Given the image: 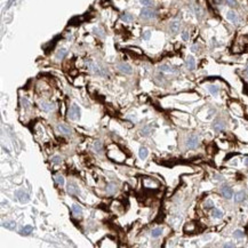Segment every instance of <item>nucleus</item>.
Masks as SVG:
<instances>
[{"instance_id": "obj_6", "label": "nucleus", "mask_w": 248, "mask_h": 248, "mask_svg": "<svg viewBox=\"0 0 248 248\" xmlns=\"http://www.w3.org/2000/svg\"><path fill=\"white\" fill-rule=\"evenodd\" d=\"M87 66H88V69L91 70V72H94V73H96V74H98V76H105V72L103 71V70L101 69L100 66L98 65H96L95 63L94 62H91V61H88L87 62Z\"/></svg>"}, {"instance_id": "obj_30", "label": "nucleus", "mask_w": 248, "mask_h": 248, "mask_svg": "<svg viewBox=\"0 0 248 248\" xmlns=\"http://www.w3.org/2000/svg\"><path fill=\"white\" fill-rule=\"evenodd\" d=\"M32 230H33V228L31 225H26V226H24L23 228V230L21 231V235H30L31 232H32Z\"/></svg>"}, {"instance_id": "obj_36", "label": "nucleus", "mask_w": 248, "mask_h": 248, "mask_svg": "<svg viewBox=\"0 0 248 248\" xmlns=\"http://www.w3.org/2000/svg\"><path fill=\"white\" fill-rule=\"evenodd\" d=\"M139 2L145 7H149V6L152 5V0H139Z\"/></svg>"}, {"instance_id": "obj_15", "label": "nucleus", "mask_w": 248, "mask_h": 248, "mask_svg": "<svg viewBox=\"0 0 248 248\" xmlns=\"http://www.w3.org/2000/svg\"><path fill=\"white\" fill-rule=\"evenodd\" d=\"M185 65H187V68L190 71H193V70L196 69V60H194V57L187 56V61H185Z\"/></svg>"}, {"instance_id": "obj_20", "label": "nucleus", "mask_w": 248, "mask_h": 248, "mask_svg": "<svg viewBox=\"0 0 248 248\" xmlns=\"http://www.w3.org/2000/svg\"><path fill=\"white\" fill-rule=\"evenodd\" d=\"M162 232H164L162 228H156V229H152V231H151V233H150V235H151V237H152V238L157 239V238L161 237Z\"/></svg>"}, {"instance_id": "obj_3", "label": "nucleus", "mask_w": 248, "mask_h": 248, "mask_svg": "<svg viewBox=\"0 0 248 248\" xmlns=\"http://www.w3.org/2000/svg\"><path fill=\"white\" fill-rule=\"evenodd\" d=\"M68 117H69L71 120H77V119L80 118V109H79L78 105L77 104L71 105V108L69 109V114H68Z\"/></svg>"}, {"instance_id": "obj_26", "label": "nucleus", "mask_w": 248, "mask_h": 248, "mask_svg": "<svg viewBox=\"0 0 248 248\" xmlns=\"http://www.w3.org/2000/svg\"><path fill=\"white\" fill-rule=\"evenodd\" d=\"M66 54H68V50H66L65 48H62V49H60V50L57 52L56 58L57 60H63V58L66 56Z\"/></svg>"}, {"instance_id": "obj_8", "label": "nucleus", "mask_w": 248, "mask_h": 248, "mask_svg": "<svg viewBox=\"0 0 248 248\" xmlns=\"http://www.w3.org/2000/svg\"><path fill=\"white\" fill-rule=\"evenodd\" d=\"M15 196L17 197V199L22 204H24V202H28V201L30 200V197H29V194L26 193V192H24L23 190H18V191L15 192Z\"/></svg>"}, {"instance_id": "obj_22", "label": "nucleus", "mask_w": 248, "mask_h": 248, "mask_svg": "<svg viewBox=\"0 0 248 248\" xmlns=\"http://www.w3.org/2000/svg\"><path fill=\"white\" fill-rule=\"evenodd\" d=\"M93 149H94V151H95V152L102 153V152H103V145H102V142H101V141H96V142H94Z\"/></svg>"}, {"instance_id": "obj_13", "label": "nucleus", "mask_w": 248, "mask_h": 248, "mask_svg": "<svg viewBox=\"0 0 248 248\" xmlns=\"http://www.w3.org/2000/svg\"><path fill=\"white\" fill-rule=\"evenodd\" d=\"M68 193H70L71 196H77V194H79L80 193V191H79V187L74 184V183H69L68 184Z\"/></svg>"}, {"instance_id": "obj_40", "label": "nucleus", "mask_w": 248, "mask_h": 248, "mask_svg": "<svg viewBox=\"0 0 248 248\" xmlns=\"http://www.w3.org/2000/svg\"><path fill=\"white\" fill-rule=\"evenodd\" d=\"M226 4L229 5V6H231V7H233V6H235L237 5V1L235 0H225Z\"/></svg>"}, {"instance_id": "obj_33", "label": "nucleus", "mask_w": 248, "mask_h": 248, "mask_svg": "<svg viewBox=\"0 0 248 248\" xmlns=\"http://www.w3.org/2000/svg\"><path fill=\"white\" fill-rule=\"evenodd\" d=\"M21 103H22V106L24 109H29V108H30V102H29V100L25 98V97H22V98H21Z\"/></svg>"}, {"instance_id": "obj_2", "label": "nucleus", "mask_w": 248, "mask_h": 248, "mask_svg": "<svg viewBox=\"0 0 248 248\" xmlns=\"http://www.w3.org/2000/svg\"><path fill=\"white\" fill-rule=\"evenodd\" d=\"M139 16L143 18V20H152V18L157 17V12L150 8H144L141 10Z\"/></svg>"}, {"instance_id": "obj_11", "label": "nucleus", "mask_w": 248, "mask_h": 248, "mask_svg": "<svg viewBox=\"0 0 248 248\" xmlns=\"http://www.w3.org/2000/svg\"><path fill=\"white\" fill-rule=\"evenodd\" d=\"M57 131H60L63 135H71V128L65 124H58L57 125Z\"/></svg>"}, {"instance_id": "obj_21", "label": "nucleus", "mask_w": 248, "mask_h": 248, "mask_svg": "<svg viewBox=\"0 0 248 248\" xmlns=\"http://www.w3.org/2000/svg\"><path fill=\"white\" fill-rule=\"evenodd\" d=\"M2 226L8 229V230H15L16 229V223L14 221H6V222H2Z\"/></svg>"}, {"instance_id": "obj_28", "label": "nucleus", "mask_w": 248, "mask_h": 248, "mask_svg": "<svg viewBox=\"0 0 248 248\" xmlns=\"http://www.w3.org/2000/svg\"><path fill=\"white\" fill-rule=\"evenodd\" d=\"M214 201L212 199H206L204 202V208L205 209H213L214 208Z\"/></svg>"}, {"instance_id": "obj_9", "label": "nucleus", "mask_w": 248, "mask_h": 248, "mask_svg": "<svg viewBox=\"0 0 248 248\" xmlns=\"http://www.w3.org/2000/svg\"><path fill=\"white\" fill-rule=\"evenodd\" d=\"M181 29V21L180 20H174L173 22L170 23L169 25V31L172 35H176Z\"/></svg>"}, {"instance_id": "obj_7", "label": "nucleus", "mask_w": 248, "mask_h": 248, "mask_svg": "<svg viewBox=\"0 0 248 248\" xmlns=\"http://www.w3.org/2000/svg\"><path fill=\"white\" fill-rule=\"evenodd\" d=\"M213 129L216 131V133H221V131H223L225 129V122L223 121V120H221V119L215 120V122L213 124Z\"/></svg>"}, {"instance_id": "obj_31", "label": "nucleus", "mask_w": 248, "mask_h": 248, "mask_svg": "<svg viewBox=\"0 0 248 248\" xmlns=\"http://www.w3.org/2000/svg\"><path fill=\"white\" fill-rule=\"evenodd\" d=\"M55 182H56L58 185L63 187L64 183H65V180H64V177H63L62 175H56V176H55Z\"/></svg>"}, {"instance_id": "obj_14", "label": "nucleus", "mask_w": 248, "mask_h": 248, "mask_svg": "<svg viewBox=\"0 0 248 248\" xmlns=\"http://www.w3.org/2000/svg\"><path fill=\"white\" fill-rule=\"evenodd\" d=\"M118 69L120 70L122 73H125V74H131V72H133L131 66L128 65L127 63H120V64H118Z\"/></svg>"}, {"instance_id": "obj_17", "label": "nucleus", "mask_w": 248, "mask_h": 248, "mask_svg": "<svg viewBox=\"0 0 248 248\" xmlns=\"http://www.w3.org/2000/svg\"><path fill=\"white\" fill-rule=\"evenodd\" d=\"M149 156V150L145 146H141L139 150V159H142V160H144V159H146Z\"/></svg>"}, {"instance_id": "obj_19", "label": "nucleus", "mask_w": 248, "mask_h": 248, "mask_svg": "<svg viewBox=\"0 0 248 248\" xmlns=\"http://www.w3.org/2000/svg\"><path fill=\"white\" fill-rule=\"evenodd\" d=\"M212 217L215 220H221L223 217V212L218 208H213L212 210Z\"/></svg>"}, {"instance_id": "obj_25", "label": "nucleus", "mask_w": 248, "mask_h": 248, "mask_svg": "<svg viewBox=\"0 0 248 248\" xmlns=\"http://www.w3.org/2000/svg\"><path fill=\"white\" fill-rule=\"evenodd\" d=\"M208 91H209V93H210L212 95L216 96L218 94V91H220V88H218L216 85H209V86H208Z\"/></svg>"}, {"instance_id": "obj_29", "label": "nucleus", "mask_w": 248, "mask_h": 248, "mask_svg": "<svg viewBox=\"0 0 248 248\" xmlns=\"http://www.w3.org/2000/svg\"><path fill=\"white\" fill-rule=\"evenodd\" d=\"M233 237H235V239H242L245 237V232L242 230H235L233 231Z\"/></svg>"}, {"instance_id": "obj_1", "label": "nucleus", "mask_w": 248, "mask_h": 248, "mask_svg": "<svg viewBox=\"0 0 248 248\" xmlns=\"http://www.w3.org/2000/svg\"><path fill=\"white\" fill-rule=\"evenodd\" d=\"M185 145H187V149L190 150H193V149H197L199 146V137L197 135H190L187 137V142H185Z\"/></svg>"}, {"instance_id": "obj_37", "label": "nucleus", "mask_w": 248, "mask_h": 248, "mask_svg": "<svg viewBox=\"0 0 248 248\" xmlns=\"http://www.w3.org/2000/svg\"><path fill=\"white\" fill-rule=\"evenodd\" d=\"M94 32H95L96 35H100V37H104V31L102 30V29H100V28H95V29H94Z\"/></svg>"}, {"instance_id": "obj_34", "label": "nucleus", "mask_w": 248, "mask_h": 248, "mask_svg": "<svg viewBox=\"0 0 248 248\" xmlns=\"http://www.w3.org/2000/svg\"><path fill=\"white\" fill-rule=\"evenodd\" d=\"M194 13H196L197 17H198V18H200L201 16H202V10H201V8H200V7H198V6H196V7H194Z\"/></svg>"}, {"instance_id": "obj_4", "label": "nucleus", "mask_w": 248, "mask_h": 248, "mask_svg": "<svg viewBox=\"0 0 248 248\" xmlns=\"http://www.w3.org/2000/svg\"><path fill=\"white\" fill-rule=\"evenodd\" d=\"M220 192H221V194H222V197L224 199L230 200V199L233 198V190H232V187H228V185H224V187H221Z\"/></svg>"}, {"instance_id": "obj_18", "label": "nucleus", "mask_w": 248, "mask_h": 248, "mask_svg": "<svg viewBox=\"0 0 248 248\" xmlns=\"http://www.w3.org/2000/svg\"><path fill=\"white\" fill-rule=\"evenodd\" d=\"M71 209H72V213L76 215V216H81L83 215V208L79 206V205H77V204H74V205H72L71 206Z\"/></svg>"}, {"instance_id": "obj_41", "label": "nucleus", "mask_w": 248, "mask_h": 248, "mask_svg": "<svg viewBox=\"0 0 248 248\" xmlns=\"http://www.w3.org/2000/svg\"><path fill=\"white\" fill-rule=\"evenodd\" d=\"M198 49H199V48H198V45H192V47H191V52H193V53H197L198 52Z\"/></svg>"}, {"instance_id": "obj_42", "label": "nucleus", "mask_w": 248, "mask_h": 248, "mask_svg": "<svg viewBox=\"0 0 248 248\" xmlns=\"http://www.w3.org/2000/svg\"><path fill=\"white\" fill-rule=\"evenodd\" d=\"M223 247H235V245L231 244V242H226V244L223 245Z\"/></svg>"}, {"instance_id": "obj_16", "label": "nucleus", "mask_w": 248, "mask_h": 248, "mask_svg": "<svg viewBox=\"0 0 248 248\" xmlns=\"http://www.w3.org/2000/svg\"><path fill=\"white\" fill-rule=\"evenodd\" d=\"M159 70L161 72H165V73H175L177 72V70L173 68V66L168 65V64H162V65L159 66Z\"/></svg>"}, {"instance_id": "obj_32", "label": "nucleus", "mask_w": 248, "mask_h": 248, "mask_svg": "<svg viewBox=\"0 0 248 248\" xmlns=\"http://www.w3.org/2000/svg\"><path fill=\"white\" fill-rule=\"evenodd\" d=\"M50 161L54 165H60V164H62V158L60 156H54V157H52Z\"/></svg>"}, {"instance_id": "obj_12", "label": "nucleus", "mask_w": 248, "mask_h": 248, "mask_svg": "<svg viewBox=\"0 0 248 248\" xmlns=\"http://www.w3.org/2000/svg\"><path fill=\"white\" fill-rule=\"evenodd\" d=\"M40 109L43 110V111H45V112H50V111H53V110L55 109V105L53 104V103H50V102H45V101H43V102H40Z\"/></svg>"}, {"instance_id": "obj_35", "label": "nucleus", "mask_w": 248, "mask_h": 248, "mask_svg": "<svg viewBox=\"0 0 248 248\" xmlns=\"http://www.w3.org/2000/svg\"><path fill=\"white\" fill-rule=\"evenodd\" d=\"M189 38H190V33H189V31H183L182 32V39L184 40V41H187L189 40Z\"/></svg>"}, {"instance_id": "obj_27", "label": "nucleus", "mask_w": 248, "mask_h": 248, "mask_svg": "<svg viewBox=\"0 0 248 248\" xmlns=\"http://www.w3.org/2000/svg\"><path fill=\"white\" fill-rule=\"evenodd\" d=\"M150 133H151V126L150 125H146L141 129V135L142 136H149Z\"/></svg>"}, {"instance_id": "obj_44", "label": "nucleus", "mask_w": 248, "mask_h": 248, "mask_svg": "<svg viewBox=\"0 0 248 248\" xmlns=\"http://www.w3.org/2000/svg\"><path fill=\"white\" fill-rule=\"evenodd\" d=\"M245 76L248 77V64H247V66H246V69H245Z\"/></svg>"}, {"instance_id": "obj_10", "label": "nucleus", "mask_w": 248, "mask_h": 248, "mask_svg": "<svg viewBox=\"0 0 248 248\" xmlns=\"http://www.w3.org/2000/svg\"><path fill=\"white\" fill-rule=\"evenodd\" d=\"M226 18H228L231 23H233V24H238V23H239V16H238V14L235 13V12H233V10H229V12H228Z\"/></svg>"}, {"instance_id": "obj_45", "label": "nucleus", "mask_w": 248, "mask_h": 248, "mask_svg": "<svg viewBox=\"0 0 248 248\" xmlns=\"http://www.w3.org/2000/svg\"><path fill=\"white\" fill-rule=\"evenodd\" d=\"M245 165L248 167V158H246V159H245Z\"/></svg>"}, {"instance_id": "obj_5", "label": "nucleus", "mask_w": 248, "mask_h": 248, "mask_svg": "<svg viewBox=\"0 0 248 248\" xmlns=\"http://www.w3.org/2000/svg\"><path fill=\"white\" fill-rule=\"evenodd\" d=\"M247 199V192L245 190H240V191L235 192L233 194V200L235 204H240V202H244Z\"/></svg>"}, {"instance_id": "obj_39", "label": "nucleus", "mask_w": 248, "mask_h": 248, "mask_svg": "<svg viewBox=\"0 0 248 248\" xmlns=\"http://www.w3.org/2000/svg\"><path fill=\"white\" fill-rule=\"evenodd\" d=\"M214 179L216 180V181H218V182H222V181H224V177H223L222 175H220V174L214 175Z\"/></svg>"}, {"instance_id": "obj_38", "label": "nucleus", "mask_w": 248, "mask_h": 248, "mask_svg": "<svg viewBox=\"0 0 248 248\" xmlns=\"http://www.w3.org/2000/svg\"><path fill=\"white\" fill-rule=\"evenodd\" d=\"M142 37H143L144 40H149L150 39V37H151V32H150V31H145V32H143Z\"/></svg>"}, {"instance_id": "obj_43", "label": "nucleus", "mask_w": 248, "mask_h": 248, "mask_svg": "<svg viewBox=\"0 0 248 248\" xmlns=\"http://www.w3.org/2000/svg\"><path fill=\"white\" fill-rule=\"evenodd\" d=\"M213 113H215V110H214V109H210V110H209V111H208V118H212V117H213V116H214Z\"/></svg>"}, {"instance_id": "obj_23", "label": "nucleus", "mask_w": 248, "mask_h": 248, "mask_svg": "<svg viewBox=\"0 0 248 248\" xmlns=\"http://www.w3.org/2000/svg\"><path fill=\"white\" fill-rule=\"evenodd\" d=\"M120 18H121V21H124V22H131L133 20H134V17H133V15L129 13H124L121 14V16H120Z\"/></svg>"}, {"instance_id": "obj_24", "label": "nucleus", "mask_w": 248, "mask_h": 248, "mask_svg": "<svg viewBox=\"0 0 248 248\" xmlns=\"http://www.w3.org/2000/svg\"><path fill=\"white\" fill-rule=\"evenodd\" d=\"M116 191H117V187H116V184H114V183H109V184L106 185V193H109V194H113Z\"/></svg>"}]
</instances>
